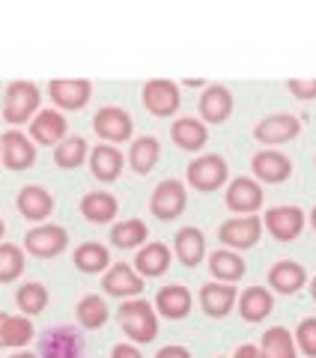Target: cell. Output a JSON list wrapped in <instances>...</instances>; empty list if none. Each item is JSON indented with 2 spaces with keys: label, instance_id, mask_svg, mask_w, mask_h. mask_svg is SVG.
Wrapping results in <instances>:
<instances>
[{
  "label": "cell",
  "instance_id": "cell-1",
  "mask_svg": "<svg viewBox=\"0 0 316 358\" xmlns=\"http://www.w3.org/2000/svg\"><path fill=\"white\" fill-rule=\"evenodd\" d=\"M120 326L126 329V334L131 341L138 343H150L158 331V322H155V310L150 301H126V305L120 308Z\"/></svg>",
  "mask_w": 316,
  "mask_h": 358
},
{
  "label": "cell",
  "instance_id": "cell-2",
  "mask_svg": "<svg viewBox=\"0 0 316 358\" xmlns=\"http://www.w3.org/2000/svg\"><path fill=\"white\" fill-rule=\"evenodd\" d=\"M36 108H39V90H36V84L15 81V84L6 87V99H3V117H6V122L21 126V122L30 120V114Z\"/></svg>",
  "mask_w": 316,
  "mask_h": 358
},
{
  "label": "cell",
  "instance_id": "cell-3",
  "mask_svg": "<svg viewBox=\"0 0 316 358\" xmlns=\"http://www.w3.org/2000/svg\"><path fill=\"white\" fill-rule=\"evenodd\" d=\"M84 338L72 326L48 329L39 338V358H81Z\"/></svg>",
  "mask_w": 316,
  "mask_h": 358
},
{
  "label": "cell",
  "instance_id": "cell-4",
  "mask_svg": "<svg viewBox=\"0 0 316 358\" xmlns=\"http://www.w3.org/2000/svg\"><path fill=\"white\" fill-rule=\"evenodd\" d=\"M0 155H3L6 167H13V171H27V167L36 162V147L30 143L27 134L6 131L3 138H0Z\"/></svg>",
  "mask_w": 316,
  "mask_h": 358
},
{
  "label": "cell",
  "instance_id": "cell-5",
  "mask_svg": "<svg viewBox=\"0 0 316 358\" xmlns=\"http://www.w3.org/2000/svg\"><path fill=\"white\" fill-rule=\"evenodd\" d=\"M188 179L200 192H212L227 179V164H224L221 155H203V159L188 164Z\"/></svg>",
  "mask_w": 316,
  "mask_h": 358
},
{
  "label": "cell",
  "instance_id": "cell-6",
  "mask_svg": "<svg viewBox=\"0 0 316 358\" xmlns=\"http://www.w3.org/2000/svg\"><path fill=\"white\" fill-rule=\"evenodd\" d=\"M66 242H69V236H66L63 227H54V224H42V227H33L27 236H24V245L30 254L36 257H54L60 254L66 248Z\"/></svg>",
  "mask_w": 316,
  "mask_h": 358
},
{
  "label": "cell",
  "instance_id": "cell-7",
  "mask_svg": "<svg viewBox=\"0 0 316 358\" xmlns=\"http://www.w3.org/2000/svg\"><path fill=\"white\" fill-rule=\"evenodd\" d=\"M93 129H96L99 138H105L110 143L129 141V134H131V117L122 108H101L99 114H96V120H93Z\"/></svg>",
  "mask_w": 316,
  "mask_h": 358
},
{
  "label": "cell",
  "instance_id": "cell-8",
  "mask_svg": "<svg viewBox=\"0 0 316 358\" xmlns=\"http://www.w3.org/2000/svg\"><path fill=\"white\" fill-rule=\"evenodd\" d=\"M143 102H146V108H150L152 114L171 117L173 110L179 108V87L173 81H164V78L150 81L143 87Z\"/></svg>",
  "mask_w": 316,
  "mask_h": 358
},
{
  "label": "cell",
  "instance_id": "cell-9",
  "mask_svg": "<svg viewBox=\"0 0 316 358\" xmlns=\"http://www.w3.org/2000/svg\"><path fill=\"white\" fill-rule=\"evenodd\" d=\"M185 209V188L182 182H176V179H164L161 185L155 188L152 194V212L158 218H176L179 212Z\"/></svg>",
  "mask_w": 316,
  "mask_h": 358
},
{
  "label": "cell",
  "instance_id": "cell-10",
  "mask_svg": "<svg viewBox=\"0 0 316 358\" xmlns=\"http://www.w3.org/2000/svg\"><path fill=\"white\" fill-rule=\"evenodd\" d=\"M51 99L57 102L60 108L66 110H78L89 102V93H93V87L84 78H72V81H51Z\"/></svg>",
  "mask_w": 316,
  "mask_h": 358
},
{
  "label": "cell",
  "instance_id": "cell-11",
  "mask_svg": "<svg viewBox=\"0 0 316 358\" xmlns=\"http://www.w3.org/2000/svg\"><path fill=\"white\" fill-rule=\"evenodd\" d=\"M30 134L36 143H45V147H54L66 138V120L57 110H39V117L33 120Z\"/></svg>",
  "mask_w": 316,
  "mask_h": 358
},
{
  "label": "cell",
  "instance_id": "cell-12",
  "mask_svg": "<svg viewBox=\"0 0 316 358\" xmlns=\"http://www.w3.org/2000/svg\"><path fill=\"white\" fill-rule=\"evenodd\" d=\"M18 209H21V215L30 221H45L54 209V197L39 185H27V188H21V194H18Z\"/></svg>",
  "mask_w": 316,
  "mask_h": 358
},
{
  "label": "cell",
  "instance_id": "cell-13",
  "mask_svg": "<svg viewBox=\"0 0 316 358\" xmlns=\"http://www.w3.org/2000/svg\"><path fill=\"white\" fill-rule=\"evenodd\" d=\"M101 287H105L110 296H138L141 289H143V281H141V275L134 272L131 266L117 263V266L105 275V281H101Z\"/></svg>",
  "mask_w": 316,
  "mask_h": 358
},
{
  "label": "cell",
  "instance_id": "cell-14",
  "mask_svg": "<svg viewBox=\"0 0 316 358\" xmlns=\"http://www.w3.org/2000/svg\"><path fill=\"white\" fill-rule=\"evenodd\" d=\"M259 239V218L245 215V218H230L221 227V242L236 245V248H247Z\"/></svg>",
  "mask_w": 316,
  "mask_h": 358
},
{
  "label": "cell",
  "instance_id": "cell-15",
  "mask_svg": "<svg viewBox=\"0 0 316 358\" xmlns=\"http://www.w3.org/2000/svg\"><path fill=\"white\" fill-rule=\"evenodd\" d=\"M266 224H268V230H272L278 239H292V236H299L304 215H301V209H296V206H275V209H268Z\"/></svg>",
  "mask_w": 316,
  "mask_h": 358
},
{
  "label": "cell",
  "instance_id": "cell-16",
  "mask_svg": "<svg viewBox=\"0 0 316 358\" xmlns=\"http://www.w3.org/2000/svg\"><path fill=\"white\" fill-rule=\"evenodd\" d=\"M259 203H263V192H259V185L254 179H233L230 192H227V206L236 209V212H254Z\"/></svg>",
  "mask_w": 316,
  "mask_h": 358
},
{
  "label": "cell",
  "instance_id": "cell-17",
  "mask_svg": "<svg viewBox=\"0 0 316 358\" xmlns=\"http://www.w3.org/2000/svg\"><path fill=\"white\" fill-rule=\"evenodd\" d=\"M158 310L171 320H182L185 313L191 310V293L182 284H171V287H161L158 289V299H155Z\"/></svg>",
  "mask_w": 316,
  "mask_h": 358
},
{
  "label": "cell",
  "instance_id": "cell-18",
  "mask_svg": "<svg viewBox=\"0 0 316 358\" xmlns=\"http://www.w3.org/2000/svg\"><path fill=\"white\" fill-rule=\"evenodd\" d=\"M89 167H93L96 179H101V182H110V179H117L120 171H122V155H120L117 147L101 143V147H96L93 155H89Z\"/></svg>",
  "mask_w": 316,
  "mask_h": 358
},
{
  "label": "cell",
  "instance_id": "cell-19",
  "mask_svg": "<svg viewBox=\"0 0 316 358\" xmlns=\"http://www.w3.org/2000/svg\"><path fill=\"white\" fill-rule=\"evenodd\" d=\"M230 110H233V96L224 87H209L206 93H203V99H200V114H203V120L221 122V120L230 117Z\"/></svg>",
  "mask_w": 316,
  "mask_h": 358
},
{
  "label": "cell",
  "instance_id": "cell-20",
  "mask_svg": "<svg viewBox=\"0 0 316 358\" xmlns=\"http://www.w3.org/2000/svg\"><path fill=\"white\" fill-rule=\"evenodd\" d=\"M299 131V120L289 117V114H278V117H268L257 126V138L263 143H280L292 138V134Z\"/></svg>",
  "mask_w": 316,
  "mask_h": 358
},
{
  "label": "cell",
  "instance_id": "cell-21",
  "mask_svg": "<svg viewBox=\"0 0 316 358\" xmlns=\"http://www.w3.org/2000/svg\"><path fill=\"white\" fill-rule=\"evenodd\" d=\"M254 171H257V176H263L266 182H280V179L289 176V159L275 152V150L257 152L254 155Z\"/></svg>",
  "mask_w": 316,
  "mask_h": 358
},
{
  "label": "cell",
  "instance_id": "cell-22",
  "mask_svg": "<svg viewBox=\"0 0 316 358\" xmlns=\"http://www.w3.org/2000/svg\"><path fill=\"white\" fill-rule=\"evenodd\" d=\"M200 301H203V308H206V313H212V317H224L236 301V289L227 287V284H206L203 293H200Z\"/></svg>",
  "mask_w": 316,
  "mask_h": 358
},
{
  "label": "cell",
  "instance_id": "cell-23",
  "mask_svg": "<svg viewBox=\"0 0 316 358\" xmlns=\"http://www.w3.org/2000/svg\"><path fill=\"white\" fill-rule=\"evenodd\" d=\"M203 251H206V242H203V233L197 227H182L176 233V254L185 266H197Z\"/></svg>",
  "mask_w": 316,
  "mask_h": 358
},
{
  "label": "cell",
  "instance_id": "cell-24",
  "mask_svg": "<svg viewBox=\"0 0 316 358\" xmlns=\"http://www.w3.org/2000/svg\"><path fill=\"white\" fill-rule=\"evenodd\" d=\"M81 212H84L89 221L105 224V221H110V218L117 215V200L110 197L108 192H89L81 200Z\"/></svg>",
  "mask_w": 316,
  "mask_h": 358
},
{
  "label": "cell",
  "instance_id": "cell-25",
  "mask_svg": "<svg viewBox=\"0 0 316 358\" xmlns=\"http://www.w3.org/2000/svg\"><path fill=\"white\" fill-rule=\"evenodd\" d=\"M167 263H171V251H167V245H161V242H150V245H146V248L138 254V260H134L138 272H141V275H150V278L161 275L164 268H167Z\"/></svg>",
  "mask_w": 316,
  "mask_h": 358
},
{
  "label": "cell",
  "instance_id": "cell-26",
  "mask_svg": "<svg viewBox=\"0 0 316 358\" xmlns=\"http://www.w3.org/2000/svg\"><path fill=\"white\" fill-rule=\"evenodd\" d=\"M173 141L179 143L182 150H200L206 143V126L200 120H176L173 122Z\"/></svg>",
  "mask_w": 316,
  "mask_h": 358
},
{
  "label": "cell",
  "instance_id": "cell-27",
  "mask_svg": "<svg viewBox=\"0 0 316 358\" xmlns=\"http://www.w3.org/2000/svg\"><path fill=\"white\" fill-rule=\"evenodd\" d=\"M33 338V322L27 317H3L0 322V343L3 346H24Z\"/></svg>",
  "mask_w": 316,
  "mask_h": 358
},
{
  "label": "cell",
  "instance_id": "cell-28",
  "mask_svg": "<svg viewBox=\"0 0 316 358\" xmlns=\"http://www.w3.org/2000/svg\"><path fill=\"white\" fill-rule=\"evenodd\" d=\"M263 358H296V346H292V334L287 329H268L263 334Z\"/></svg>",
  "mask_w": 316,
  "mask_h": 358
},
{
  "label": "cell",
  "instance_id": "cell-29",
  "mask_svg": "<svg viewBox=\"0 0 316 358\" xmlns=\"http://www.w3.org/2000/svg\"><path fill=\"white\" fill-rule=\"evenodd\" d=\"M268 278H272V287H278L280 293H296V289L304 284V268L292 260H280Z\"/></svg>",
  "mask_w": 316,
  "mask_h": 358
},
{
  "label": "cell",
  "instance_id": "cell-30",
  "mask_svg": "<svg viewBox=\"0 0 316 358\" xmlns=\"http://www.w3.org/2000/svg\"><path fill=\"white\" fill-rule=\"evenodd\" d=\"M78 320H81L84 329H99L105 326L108 320V305L101 296H84L81 301H78Z\"/></svg>",
  "mask_w": 316,
  "mask_h": 358
},
{
  "label": "cell",
  "instance_id": "cell-31",
  "mask_svg": "<svg viewBox=\"0 0 316 358\" xmlns=\"http://www.w3.org/2000/svg\"><path fill=\"white\" fill-rule=\"evenodd\" d=\"M268 310H272V296H268L263 287L245 289V296H242V317L245 320L257 322V320H263Z\"/></svg>",
  "mask_w": 316,
  "mask_h": 358
},
{
  "label": "cell",
  "instance_id": "cell-32",
  "mask_svg": "<svg viewBox=\"0 0 316 358\" xmlns=\"http://www.w3.org/2000/svg\"><path fill=\"white\" fill-rule=\"evenodd\" d=\"M75 266L81 272H101L108 266V248L99 242H84L81 248L75 251Z\"/></svg>",
  "mask_w": 316,
  "mask_h": 358
},
{
  "label": "cell",
  "instance_id": "cell-33",
  "mask_svg": "<svg viewBox=\"0 0 316 358\" xmlns=\"http://www.w3.org/2000/svg\"><path fill=\"white\" fill-rule=\"evenodd\" d=\"M143 239H146V224L141 218H129L110 230V242H114L117 248H134V245H141Z\"/></svg>",
  "mask_w": 316,
  "mask_h": 358
},
{
  "label": "cell",
  "instance_id": "cell-34",
  "mask_svg": "<svg viewBox=\"0 0 316 358\" xmlns=\"http://www.w3.org/2000/svg\"><path fill=\"white\" fill-rule=\"evenodd\" d=\"M129 162H131V167L138 173H146L158 162V141L155 138H138V141L131 143Z\"/></svg>",
  "mask_w": 316,
  "mask_h": 358
},
{
  "label": "cell",
  "instance_id": "cell-35",
  "mask_svg": "<svg viewBox=\"0 0 316 358\" xmlns=\"http://www.w3.org/2000/svg\"><path fill=\"white\" fill-rule=\"evenodd\" d=\"M209 266H212V272H215L221 281H236V278H242V272H245L242 257L233 254V251H215Z\"/></svg>",
  "mask_w": 316,
  "mask_h": 358
},
{
  "label": "cell",
  "instance_id": "cell-36",
  "mask_svg": "<svg viewBox=\"0 0 316 358\" xmlns=\"http://www.w3.org/2000/svg\"><path fill=\"white\" fill-rule=\"evenodd\" d=\"M24 272V254L18 245L3 242L0 245V281H15Z\"/></svg>",
  "mask_w": 316,
  "mask_h": 358
},
{
  "label": "cell",
  "instance_id": "cell-37",
  "mask_svg": "<svg viewBox=\"0 0 316 358\" xmlns=\"http://www.w3.org/2000/svg\"><path fill=\"white\" fill-rule=\"evenodd\" d=\"M45 305H48V289H45L42 284H24L18 289V308L27 313V317H33V313H42Z\"/></svg>",
  "mask_w": 316,
  "mask_h": 358
},
{
  "label": "cell",
  "instance_id": "cell-38",
  "mask_svg": "<svg viewBox=\"0 0 316 358\" xmlns=\"http://www.w3.org/2000/svg\"><path fill=\"white\" fill-rule=\"evenodd\" d=\"M84 155H87V141L84 138H63V143H57L54 159H57L60 167H78L84 162Z\"/></svg>",
  "mask_w": 316,
  "mask_h": 358
},
{
  "label": "cell",
  "instance_id": "cell-39",
  "mask_svg": "<svg viewBox=\"0 0 316 358\" xmlns=\"http://www.w3.org/2000/svg\"><path fill=\"white\" fill-rule=\"evenodd\" d=\"M299 343L308 355H316V320H304L299 326Z\"/></svg>",
  "mask_w": 316,
  "mask_h": 358
},
{
  "label": "cell",
  "instance_id": "cell-40",
  "mask_svg": "<svg viewBox=\"0 0 316 358\" xmlns=\"http://www.w3.org/2000/svg\"><path fill=\"white\" fill-rule=\"evenodd\" d=\"M289 90H292L296 96H304V99H308V96H316V78H313V81H299V78H292V81H289Z\"/></svg>",
  "mask_w": 316,
  "mask_h": 358
},
{
  "label": "cell",
  "instance_id": "cell-41",
  "mask_svg": "<svg viewBox=\"0 0 316 358\" xmlns=\"http://www.w3.org/2000/svg\"><path fill=\"white\" fill-rule=\"evenodd\" d=\"M155 358H191V352L185 350V346H164Z\"/></svg>",
  "mask_w": 316,
  "mask_h": 358
},
{
  "label": "cell",
  "instance_id": "cell-42",
  "mask_svg": "<svg viewBox=\"0 0 316 358\" xmlns=\"http://www.w3.org/2000/svg\"><path fill=\"white\" fill-rule=\"evenodd\" d=\"M114 358H143L134 346H129V343H117L114 346Z\"/></svg>",
  "mask_w": 316,
  "mask_h": 358
},
{
  "label": "cell",
  "instance_id": "cell-43",
  "mask_svg": "<svg viewBox=\"0 0 316 358\" xmlns=\"http://www.w3.org/2000/svg\"><path fill=\"white\" fill-rule=\"evenodd\" d=\"M236 358H263V352L257 350V346H239V350H236Z\"/></svg>",
  "mask_w": 316,
  "mask_h": 358
},
{
  "label": "cell",
  "instance_id": "cell-44",
  "mask_svg": "<svg viewBox=\"0 0 316 358\" xmlns=\"http://www.w3.org/2000/svg\"><path fill=\"white\" fill-rule=\"evenodd\" d=\"M13 358H39V355H33V352H15Z\"/></svg>",
  "mask_w": 316,
  "mask_h": 358
},
{
  "label": "cell",
  "instance_id": "cell-45",
  "mask_svg": "<svg viewBox=\"0 0 316 358\" xmlns=\"http://www.w3.org/2000/svg\"><path fill=\"white\" fill-rule=\"evenodd\" d=\"M0 239H3V221H0Z\"/></svg>",
  "mask_w": 316,
  "mask_h": 358
},
{
  "label": "cell",
  "instance_id": "cell-46",
  "mask_svg": "<svg viewBox=\"0 0 316 358\" xmlns=\"http://www.w3.org/2000/svg\"><path fill=\"white\" fill-rule=\"evenodd\" d=\"M313 299H316V278H313Z\"/></svg>",
  "mask_w": 316,
  "mask_h": 358
},
{
  "label": "cell",
  "instance_id": "cell-47",
  "mask_svg": "<svg viewBox=\"0 0 316 358\" xmlns=\"http://www.w3.org/2000/svg\"><path fill=\"white\" fill-rule=\"evenodd\" d=\"M3 317H6V313H0V322H3ZM0 346H3V343H0Z\"/></svg>",
  "mask_w": 316,
  "mask_h": 358
},
{
  "label": "cell",
  "instance_id": "cell-48",
  "mask_svg": "<svg viewBox=\"0 0 316 358\" xmlns=\"http://www.w3.org/2000/svg\"><path fill=\"white\" fill-rule=\"evenodd\" d=\"M313 227H316V209H313Z\"/></svg>",
  "mask_w": 316,
  "mask_h": 358
}]
</instances>
